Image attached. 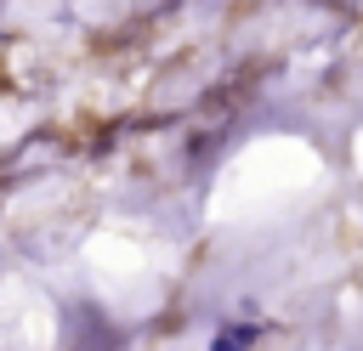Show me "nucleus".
Listing matches in <instances>:
<instances>
[{"label": "nucleus", "mask_w": 363, "mask_h": 351, "mask_svg": "<svg viewBox=\"0 0 363 351\" xmlns=\"http://www.w3.org/2000/svg\"><path fill=\"white\" fill-rule=\"evenodd\" d=\"M255 340H261V328H255V323H233V328H221V334H216V345H210V351H250Z\"/></svg>", "instance_id": "nucleus-1"}]
</instances>
